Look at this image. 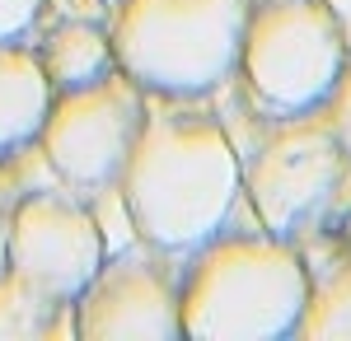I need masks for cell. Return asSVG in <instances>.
Instances as JSON below:
<instances>
[{
    "label": "cell",
    "instance_id": "cell-1",
    "mask_svg": "<svg viewBox=\"0 0 351 341\" xmlns=\"http://www.w3.org/2000/svg\"><path fill=\"white\" fill-rule=\"evenodd\" d=\"M117 187L132 206L141 243L160 253H197L234 215L239 150L216 112L164 103L141 117Z\"/></svg>",
    "mask_w": 351,
    "mask_h": 341
},
{
    "label": "cell",
    "instance_id": "cell-2",
    "mask_svg": "<svg viewBox=\"0 0 351 341\" xmlns=\"http://www.w3.org/2000/svg\"><path fill=\"white\" fill-rule=\"evenodd\" d=\"M309 271L281 234L206 238L178 290V323L192 341H276L295 337Z\"/></svg>",
    "mask_w": 351,
    "mask_h": 341
},
{
    "label": "cell",
    "instance_id": "cell-3",
    "mask_svg": "<svg viewBox=\"0 0 351 341\" xmlns=\"http://www.w3.org/2000/svg\"><path fill=\"white\" fill-rule=\"evenodd\" d=\"M248 0H122L112 19L117 71L164 99H192L234 75Z\"/></svg>",
    "mask_w": 351,
    "mask_h": 341
},
{
    "label": "cell",
    "instance_id": "cell-4",
    "mask_svg": "<svg viewBox=\"0 0 351 341\" xmlns=\"http://www.w3.org/2000/svg\"><path fill=\"white\" fill-rule=\"evenodd\" d=\"M239 61L253 99L286 117L324 108L347 66V47L324 0H263L248 10Z\"/></svg>",
    "mask_w": 351,
    "mask_h": 341
},
{
    "label": "cell",
    "instance_id": "cell-5",
    "mask_svg": "<svg viewBox=\"0 0 351 341\" xmlns=\"http://www.w3.org/2000/svg\"><path fill=\"white\" fill-rule=\"evenodd\" d=\"M347 178V150L337 145L332 122L324 108L286 112L239 168V192L253 201L258 220L271 234L291 238L319 225L337 201V187Z\"/></svg>",
    "mask_w": 351,
    "mask_h": 341
},
{
    "label": "cell",
    "instance_id": "cell-6",
    "mask_svg": "<svg viewBox=\"0 0 351 341\" xmlns=\"http://www.w3.org/2000/svg\"><path fill=\"white\" fill-rule=\"evenodd\" d=\"M141 117H145V89L127 71H104L99 79L52 99L38 145L52 159L61 183L104 187L122 173Z\"/></svg>",
    "mask_w": 351,
    "mask_h": 341
},
{
    "label": "cell",
    "instance_id": "cell-7",
    "mask_svg": "<svg viewBox=\"0 0 351 341\" xmlns=\"http://www.w3.org/2000/svg\"><path fill=\"white\" fill-rule=\"evenodd\" d=\"M108 253L89 206L66 192H33L19 197L5 215V271L56 304H75Z\"/></svg>",
    "mask_w": 351,
    "mask_h": 341
},
{
    "label": "cell",
    "instance_id": "cell-8",
    "mask_svg": "<svg viewBox=\"0 0 351 341\" xmlns=\"http://www.w3.org/2000/svg\"><path fill=\"white\" fill-rule=\"evenodd\" d=\"M75 337L84 341H173L178 323V286L136 248L99 262L89 286L71 304Z\"/></svg>",
    "mask_w": 351,
    "mask_h": 341
},
{
    "label": "cell",
    "instance_id": "cell-9",
    "mask_svg": "<svg viewBox=\"0 0 351 341\" xmlns=\"http://www.w3.org/2000/svg\"><path fill=\"white\" fill-rule=\"evenodd\" d=\"M47 108H52V75L43 56L19 47L14 38L0 42V155L38 140Z\"/></svg>",
    "mask_w": 351,
    "mask_h": 341
},
{
    "label": "cell",
    "instance_id": "cell-10",
    "mask_svg": "<svg viewBox=\"0 0 351 341\" xmlns=\"http://www.w3.org/2000/svg\"><path fill=\"white\" fill-rule=\"evenodd\" d=\"M43 66H47L56 89H75V84H89V79L104 75V71H112V42L94 24L71 19V24H61L47 38Z\"/></svg>",
    "mask_w": 351,
    "mask_h": 341
},
{
    "label": "cell",
    "instance_id": "cell-11",
    "mask_svg": "<svg viewBox=\"0 0 351 341\" xmlns=\"http://www.w3.org/2000/svg\"><path fill=\"white\" fill-rule=\"evenodd\" d=\"M295 337H304V341H351V262L328 271L324 281L304 294Z\"/></svg>",
    "mask_w": 351,
    "mask_h": 341
},
{
    "label": "cell",
    "instance_id": "cell-12",
    "mask_svg": "<svg viewBox=\"0 0 351 341\" xmlns=\"http://www.w3.org/2000/svg\"><path fill=\"white\" fill-rule=\"evenodd\" d=\"M56 309H66V304H56V299H47V294H38V290L24 286L14 271L0 266V341L43 337Z\"/></svg>",
    "mask_w": 351,
    "mask_h": 341
},
{
    "label": "cell",
    "instance_id": "cell-13",
    "mask_svg": "<svg viewBox=\"0 0 351 341\" xmlns=\"http://www.w3.org/2000/svg\"><path fill=\"white\" fill-rule=\"evenodd\" d=\"M89 215H94V225H99V238H104V253H127V248H136L141 243V234H136V220H132V206H127V197H122V187H117V178L104 187H94V206H89Z\"/></svg>",
    "mask_w": 351,
    "mask_h": 341
},
{
    "label": "cell",
    "instance_id": "cell-14",
    "mask_svg": "<svg viewBox=\"0 0 351 341\" xmlns=\"http://www.w3.org/2000/svg\"><path fill=\"white\" fill-rule=\"evenodd\" d=\"M347 61H351V56H347ZM324 112H328V122H332L337 145H342L347 159H351V66H342V75H337V84H332V94L324 99Z\"/></svg>",
    "mask_w": 351,
    "mask_h": 341
},
{
    "label": "cell",
    "instance_id": "cell-15",
    "mask_svg": "<svg viewBox=\"0 0 351 341\" xmlns=\"http://www.w3.org/2000/svg\"><path fill=\"white\" fill-rule=\"evenodd\" d=\"M43 5H47V0H0V42L24 38L28 28L38 24Z\"/></svg>",
    "mask_w": 351,
    "mask_h": 341
},
{
    "label": "cell",
    "instance_id": "cell-16",
    "mask_svg": "<svg viewBox=\"0 0 351 341\" xmlns=\"http://www.w3.org/2000/svg\"><path fill=\"white\" fill-rule=\"evenodd\" d=\"M328 14H332V24H337V33H342V47H347L351 56V0H324Z\"/></svg>",
    "mask_w": 351,
    "mask_h": 341
},
{
    "label": "cell",
    "instance_id": "cell-17",
    "mask_svg": "<svg viewBox=\"0 0 351 341\" xmlns=\"http://www.w3.org/2000/svg\"><path fill=\"white\" fill-rule=\"evenodd\" d=\"M0 266H5V215H0Z\"/></svg>",
    "mask_w": 351,
    "mask_h": 341
}]
</instances>
